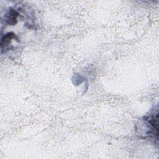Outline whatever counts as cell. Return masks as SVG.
Returning a JSON list of instances; mask_svg holds the SVG:
<instances>
[{
    "mask_svg": "<svg viewBox=\"0 0 159 159\" xmlns=\"http://www.w3.org/2000/svg\"><path fill=\"white\" fill-rule=\"evenodd\" d=\"M146 124L148 125L149 131L147 134H152L153 136H158V112L154 113L145 119Z\"/></svg>",
    "mask_w": 159,
    "mask_h": 159,
    "instance_id": "1",
    "label": "cell"
},
{
    "mask_svg": "<svg viewBox=\"0 0 159 159\" xmlns=\"http://www.w3.org/2000/svg\"><path fill=\"white\" fill-rule=\"evenodd\" d=\"M16 38V35L14 34L11 32V33H7L6 34L2 39H1V47L2 52L4 50H7L10 45L12 40L13 39Z\"/></svg>",
    "mask_w": 159,
    "mask_h": 159,
    "instance_id": "2",
    "label": "cell"
},
{
    "mask_svg": "<svg viewBox=\"0 0 159 159\" xmlns=\"http://www.w3.org/2000/svg\"><path fill=\"white\" fill-rule=\"evenodd\" d=\"M17 16H18V14L16 11H14V9H11L9 11L7 14V20L8 24L12 25L16 24Z\"/></svg>",
    "mask_w": 159,
    "mask_h": 159,
    "instance_id": "3",
    "label": "cell"
}]
</instances>
